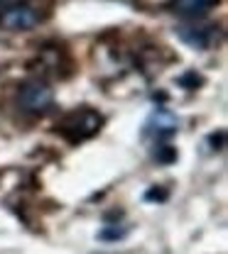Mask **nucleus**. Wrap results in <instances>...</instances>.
<instances>
[{
	"instance_id": "obj_6",
	"label": "nucleus",
	"mask_w": 228,
	"mask_h": 254,
	"mask_svg": "<svg viewBox=\"0 0 228 254\" xmlns=\"http://www.w3.org/2000/svg\"><path fill=\"white\" fill-rule=\"evenodd\" d=\"M221 0H169V10L187 20H201L209 15Z\"/></svg>"
},
{
	"instance_id": "obj_1",
	"label": "nucleus",
	"mask_w": 228,
	"mask_h": 254,
	"mask_svg": "<svg viewBox=\"0 0 228 254\" xmlns=\"http://www.w3.org/2000/svg\"><path fill=\"white\" fill-rule=\"evenodd\" d=\"M103 125V115L96 113L94 108H76L71 113H66L64 118L57 123V134H62L66 142L79 144L86 142L96 134Z\"/></svg>"
},
{
	"instance_id": "obj_8",
	"label": "nucleus",
	"mask_w": 228,
	"mask_h": 254,
	"mask_svg": "<svg viewBox=\"0 0 228 254\" xmlns=\"http://www.w3.org/2000/svg\"><path fill=\"white\" fill-rule=\"evenodd\" d=\"M22 2H27V0H0V17H2L7 10H12V7H17V5H22Z\"/></svg>"
},
{
	"instance_id": "obj_3",
	"label": "nucleus",
	"mask_w": 228,
	"mask_h": 254,
	"mask_svg": "<svg viewBox=\"0 0 228 254\" xmlns=\"http://www.w3.org/2000/svg\"><path fill=\"white\" fill-rule=\"evenodd\" d=\"M177 129H179V118L167 108H155L150 113V118L145 120L142 137L155 142V147H157V144H164L167 139H172L177 134Z\"/></svg>"
},
{
	"instance_id": "obj_4",
	"label": "nucleus",
	"mask_w": 228,
	"mask_h": 254,
	"mask_svg": "<svg viewBox=\"0 0 228 254\" xmlns=\"http://www.w3.org/2000/svg\"><path fill=\"white\" fill-rule=\"evenodd\" d=\"M42 20H44L42 7H37V5H32V2L27 0V2H22V5L7 10V12L0 17V25L10 32H27V30H32V27H37Z\"/></svg>"
},
{
	"instance_id": "obj_5",
	"label": "nucleus",
	"mask_w": 228,
	"mask_h": 254,
	"mask_svg": "<svg viewBox=\"0 0 228 254\" xmlns=\"http://www.w3.org/2000/svg\"><path fill=\"white\" fill-rule=\"evenodd\" d=\"M177 37L184 44L194 47V49H209L216 42V27L214 25H201V22L192 20V22L177 27Z\"/></svg>"
},
{
	"instance_id": "obj_2",
	"label": "nucleus",
	"mask_w": 228,
	"mask_h": 254,
	"mask_svg": "<svg viewBox=\"0 0 228 254\" xmlns=\"http://www.w3.org/2000/svg\"><path fill=\"white\" fill-rule=\"evenodd\" d=\"M17 108L27 115H47L54 108V91L49 88L47 81L42 78H30L20 86L17 91Z\"/></svg>"
},
{
	"instance_id": "obj_7",
	"label": "nucleus",
	"mask_w": 228,
	"mask_h": 254,
	"mask_svg": "<svg viewBox=\"0 0 228 254\" xmlns=\"http://www.w3.org/2000/svg\"><path fill=\"white\" fill-rule=\"evenodd\" d=\"M125 235H128V227H113V225H106V227L98 232V237H101V240H108V242L120 240V237H125Z\"/></svg>"
}]
</instances>
